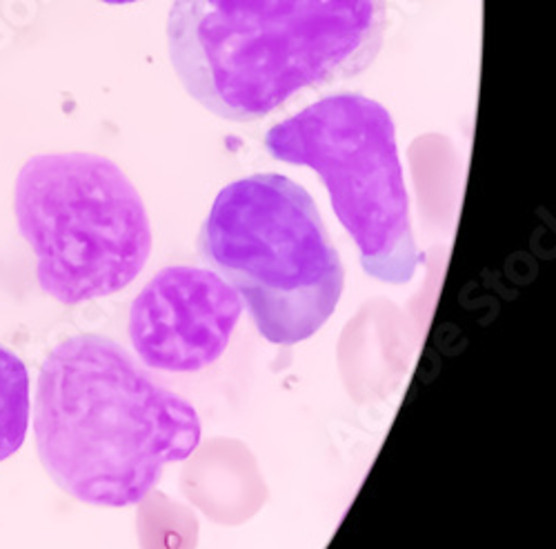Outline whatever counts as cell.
<instances>
[{
	"instance_id": "3",
	"label": "cell",
	"mask_w": 556,
	"mask_h": 549,
	"mask_svg": "<svg viewBox=\"0 0 556 549\" xmlns=\"http://www.w3.org/2000/svg\"><path fill=\"white\" fill-rule=\"evenodd\" d=\"M199 254L237 290L271 345L312 339L345 290V267L320 209L283 174H252L225 186L201 225Z\"/></svg>"
},
{
	"instance_id": "6",
	"label": "cell",
	"mask_w": 556,
	"mask_h": 549,
	"mask_svg": "<svg viewBox=\"0 0 556 549\" xmlns=\"http://www.w3.org/2000/svg\"><path fill=\"white\" fill-rule=\"evenodd\" d=\"M243 309L214 269L169 265L131 301L129 343L150 370L194 374L225 354Z\"/></svg>"
},
{
	"instance_id": "5",
	"label": "cell",
	"mask_w": 556,
	"mask_h": 549,
	"mask_svg": "<svg viewBox=\"0 0 556 549\" xmlns=\"http://www.w3.org/2000/svg\"><path fill=\"white\" fill-rule=\"evenodd\" d=\"M263 145L274 161L309 167L320 176L369 279L407 285L416 277L424 254L412 230L388 107L356 91H341L276 123Z\"/></svg>"
},
{
	"instance_id": "8",
	"label": "cell",
	"mask_w": 556,
	"mask_h": 549,
	"mask_svg": "<svg viewBox=\"0 0 556 549\" xmlns=\"http://www.w3.org/2000/svg\"><path fill=\"white\" fill-rule=\"evenodd\" d=\"M101 3H108V5H131V3H141V0H101Z\"/></svg>"
},
{
	"instance_id": "2",
	"label": "cell",
	"mask_w": 556,
	"mask_h": 549,
	"mask_svg": "<svg viewBox=\"0 0 556 549\" xmlns=\"http://www.w3.org/2000/svg\"><path fill=\"white\" fill-rule=\"evenodd\" d=\"M388 0H174L167 52L210 114L256 123L379 59Z\"/></svg>"
},
{
	"instance_id": "1",
	"label": "cell",
	"mask_w": 556,
	"mask_h": 549,
	"mask_svg": "<svg viewBox=\"0 0 556 549\" xmlns=\"http://www.w3.org/2000/svg\"><path fill=\"white\" fill-rule=\"evenodd\" d=\"M42 470L89 508L143 502L163 470L199 449L197 407L161 385L114 339L83 332L45 356L34 398Z\"/></svg>"
},
{
	"instance_id": "7",
	"label": "cell",
	"mask_w": 556,
	"mask_h": 549,
	"mask_svg": "<svg viewBox=\"0 0 556 549\" xmlns=\"http://www.w3.org/2000/svg\"><path fill=\"white\" fill-rule=\"evenodd\" d=\"M31 419V383L25 360L0 343V463L23 447Z\"/></svg>"
},
{
	"instance_id": "4",
	"label": "cell",
	"mask_w": 556,
	"mask_h": 549,
	"mask_svg": "<svg viewBox=\"0 0 556 549\" xmlns=\"http://www.w3.org/2000/svg\"><path fill=\"white\" fill-rule=\"evenodd\" d=\"M14 214L38 288L67 307L123 292L152 254L143 196L101 154L31 156L16 178Z\"/></svg>"
}]
</instances>
